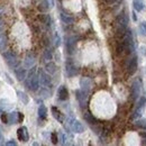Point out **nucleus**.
<instances>
[{
    "mask_svg": "<svg viewBox=\"0 0 146 146\" xmlns=\"http://www.w3.org/2000/svg\"><path fill=\"white\" fill-rule=\"evenodd\" d=\"M45 69H46L47 72L51 73V74H54V73L56 72V65H55L54 63H52V62H48V63L46 64Z\"/></svg>",
    "mask_w": 146,
    "mask_h": 146,
    "instance_id": "cd10ccee",
    "label": "nucleus"
},
{
    "mask_svg": "<svg viewBox=\"0 0 146 146\" xmlns=\"http://www.w3.org/2000/svg\"><path fill=\"white\" fill-rule=\"evenodd\" d=\"M17 94H18V98L19 100L24 104V105H27L28 104V96L23 91H17Z\"/></svg>",
    "mask_w": 146,
    "mask_h": 146,
    "instance_id": "a878e982",
    "label": "nucleus"
},
{
    "mask_svg": "<svg viewBox=\"0 0 146 146\" xmlns=\"http://www.w3.org/2000/svg\"><path fill=\"white\" fill-rule=\"evenodd\" d=\"M47 117V109L44 105H40L38 107V118L39 119H45Z\"/></svg>",
    "mask_w": 146,
    "mask_h": 146,
    "instance_id": "4be33fe9",
    "label": "nucleus"
},
{
    "mask_svg": "<svg viewBox=\"0 0 146 146\" xmlns=\"http://www.w3.org/2000/svg\"><path fill=\"white\" fill-rule=\"evenodd\" d=\"M43 56H44V60H46V61H51V60H52V52H51L50 50H45Z\"/></svg>",
    "mask_w": 146,
    "mask_h": 146,
    "instance_id": "c756f323",
    "label": "nucleus"
},
{
    "mask_svg": "<svg viewBox=\"0 0 146 146\" xmlns=\"http://www.w3.org/2000/svg\"><path fill=\"white\" fill-rule=\"evenodd\" d=\"M52 113H53V117H54L58 123H64V116H63V113L57 109L56 107H52Z\"/></svg>",
    "mask_w": 146,
    "mask_h": 146,
    "instance_id": "a211bd4d",
    "label": "nucleus"
},
{
    "mask_svg": "<svg viewBox=\"0 0 146 146\" xmlns=\"http://www.w3.org/2000/svg\"><path fill=\"white\" fill-rule=\"evenodd\" d=\"M39 94H40V97H43V98H48L50 97V91L47 90V89H42V91L39 92Z\"/></svg>",
    "mask_w": 146,
    "mask_h": 146,
    "instance_id": "473e14b6",
    "label": "nucleus"
},
{
    "mask_svg": "<svg viewBox=\"0 0 146 146\" xmlns=\"http://www.w3.org/2000/svg\"><path fill=\"white\" fill-rule=\"evenodd\" d=\"M3 144V135H2V133L0 131V145H2Z\"/></svg>",
    "mask_w": 146,
    "mask_h": 146,
    "instance_id": "e433bc0d",
    "label": "nucleus"
},
{
    "mask_svg": "<svg viewBox=\"0 0 146 146\" xmlns=\"http://www.w3.org/2000/svg\"><path fill=\"white\" fill-rule=\"evenodd\" d=\"M84 119H86V121L89 123L90 125H94V124L97 123V119L92 116V113H90V112H86V113H84Z\"/></svg>",
    "mask_w": 146,
    "mask_h": 146,
    "instance_id": "393cba45",
    "label": "nucleus"
},
{
    "mask_svg": "<svg viewBox=\"0 0 146 146\" xmlns=\"http://www.w3.org/2000/svg\"><path fill=\"white\" fill-rule=\"evenodd\" d=\"M6 145L7 146H16L17 145V143H16V142H15V141H14V139H11V141H9V142H7V143H6Z\"/></svg>",
    "mask_w": 146,
    "mask_h": 146,
    "instance_id": "f704fd0d",
    "label": "nucleus"
},
{
    "mask_svg": "<svg viewBox=\"0 0 146 146\" xmlns=\"http://www.w3.org/2000/svg\"><path fill=\"white\" fill-rule=\"evenodd\" d=\"M57 94H58L60 100H66L68 97H69V91H68L66 87H65V86H61V87L58 88Z\"/></svg>",
    "mask_w": 146,
    "mask_h": 146,
    "instance_id": "f3484780",
    "label": "nucleus"
},
{
    "mask_svg": "<svg viewBox=\"0 0 146 146\" xmlns=\"http://www.w3.org/2000/svg\"><path fill=\"white\" fill-rule=\"evenodd\" d=\"M145 106H146V99L144 97H142V98H141V101L138 102L136 109H135L133 116H131V119H137V118H139V117L142 116V111L145 108Z\"/></svg>",
    "mask_w": 146,
    "mask_h": 146,
    "instance_id": "0eeeda50",
    "label": "nucleus"
},
{
    "mask_svg": "<svg viewBox=\"0 0 146 146\" xmlns=\"http://www.w3.org/2000/svg\"><path fill=\"white\" fill-rule=\"evenodd\" d=\"M123 45L124 50L128 54L134 51V40H133V34L130 31H126L124 34V39H123Z\"/></svg>",
    "mask_w": 146,
    "mask_h": 146,
    "instance_id": "20e7f679",
    "label": "nucleus"
},
{
    "mask_svg": "<svg viewBox=\"0 0 146 146\" xmlns=\"http://www.w3.org/2000/svg\"><path fill=\"white\" fill-rule=\"evenodd\" d=\"M24 64L27 69L32 68L34 64H35V56L33 54H27V56L25 57V61H24Z\"/></svg>",
    "mask_w": 146,
    "mask_h": 146,
    "instance_id": "6ab92c4d",
    "label": "nucleus"
},
{
    "mask_svg": "<svg viewBox=\"0 0 146 146\" xmlns=\"http://www.w3.org/2000/svg\"><path fill=\"white\" fill-rule=\"evenodd\" d=\"M106 1H107V3H109V5H113V3L119 2L120 0H106Z\"/></svg>",
    "mask_w": 146,
    "mask_h": 146,
    "instance_id": "c9c22d12",
    "label": "nucleus"
},
{
    "mask_svg": "<svg viewBox=\"0 0 146 146\" xmlns=\"http://www.w3.org/2000/svg\"><path fill=\"white\" fill-rule=\"evenodd\" d=\"M133 5L137 11H142L144 9V2L142 0H133Z\"/></svg>",
    "mask_w": 146,
    "mask_h": 146,
    "instance_id": "b1692460",
    "label": "nucleus"
},
{
    "mask_svg": "<svg viewBox=\"0 0 146 146\" xmlns=\"http://www.w3.org/2000/svg\"><path fill=\"white\" fill-rule=\"evenodd\" d=\"M38 76H39V82L43 87L45 88H50L52 86V80H51V76L45 73L43 70H39L38 71Z\"/></svg>",
    "mask_w": 146,
    "mask_h": 146,
    "instance_id": "39448f33",
    "label": "nucleus"
},
{
    "mask_svg": "<svg viewBox=\"0 0 146 146\" xmlns=\"http://www.w3.org/2000/svg\"><path fill=\"white\" fill-rule=\"evenodd\" d=\"M39 19L43 21V24H45L47 27H51V24H52V19L50 17V15H46V14H42L39 16Z\"/></svg>",
    "mask_w": 146,
    "mask_h": 146,
    "instance_id": "5701e85b",
    "label": "nucleus"
},
{
    "mask_svg": "<svg viewBox=\"0 0 146 146\" xmlns=\"http://www.w3.org/2000/svg\"><path fill=\"white\" fill-rule=\"evenodd\" d=\"M69 126L70 128L72 129L74 133H78V134H81V133H83L84 131V126L80 123V121H78V120H75L74 118H69Z\"/></svg>",
    "mask_w": 146,
    "mask_h": 146,
    "instance_id": "423d86ee",
    "label": "nucleus"
},
{
    "mask_svg": "<svg viewBox=\"0 0 146 146\" xmlns=\"http://www.w3.org/2000/svg\"><path fill=\"white\" fill-rule=\"evenodd\" d=\"M76 42H78V37H76V36H69V37H66V43H65V46H66L68 53H70V54L74 53V50H75V45H76Z\"/></svg>",
    "mask_w": 146,
    "mask_h": 146,
    "instance_id": "1a4fd4ad",
    "label": "nucleus"
},
{
    "mask_svg": "<svg viewBox=\"0 0 146 146\" xmlns=\"http://www.w3.org/2000/svg\"><path fill=\"white\" fill-rule=\"evenodd\" d=\"M26 86L31 91H37L39 88V76L37 75L35 71L29 72L28 79L26 80Z\"/></svg>",
    "mask_w": 146,
    "mask_h": 146,
    "instance_id": "f03ea898",
    "label": "nucleus"
},
{
    "mask_svg": "<svg viewBox=\"0 0 146 146\" xmlns=\"http://www.w3.org/2000/svg\"><path fill=\"white\" fill-rule=\"evenodd\" d=\"M137 70V58L134 56L131 57L129 61H128V64H127V71L129 75H133L134 73L136 72Z\"/></svg>",
    "mask_w": 146,
    "mask_h": 146,
    "instance_id": "ddd939ff",
    "label": "nucleus"
},
{
    "mask_svg": "<svg viewBox=\"0 0 146 146\" xmlns=\"http://www.w3.org/2000/svg\"><path fill=\"white\" fill-rule=\"evenodd\" d=\"M80 86H81V89H82L83 91L89 93V91H90V89H91V87H92L91 79H89V78H82L81 81H80Z\"/></svg>",
    "mask_w": 146,
    "mask_h": 146,
    "instance_id": "2eb2a0df",
    "label": "nucleus"
},
{
    "mask_svg": "<svg viewBox=\"0 0 146 146\" xmlns=\"http://www.w3.org/2000/svg\"><path fill=\"white\" fill-rule=\"evenodd\" d=\"M57 142H58L57 134H56V133H53V134H52V143H53V144H57Z\"/></svg>",
    "mask_w": 146,
    "mask_h": 146,
    "instance_id": "72a5a7b5",
    "label": "nucleus"
},
{
    "mask_svg": "<svg viewBox=\"0 0 146 146\" xmlns=\"http://www.w3.org/2000/svg\"><path fill=\"white\" fill-rule=\"evenodd\" d=\"M24 119L23 113L17 112V111H13L10 113H8V124H17V123H21Z\"/></svg>",
    "mask_w": 146,
    "mask_h": 146,
    "instance_id": "6e6552de",
    "label": "nucleus"
},
{
    "mask_svg": "<svg viewBox=\"0 0 146 146\" xmlns=\"http://www.w3.org/2000/svg\"><path fill=\"white\" fill-rule=\"evenodd\" d=\"M15 74H16V78L18 81H24L26 78V70L23 68H17V69H15Z\"/></svg>",
    "mask_w": 146,
    "mask_h": 146,
    "instance_id": "aec40b11",
    "label": "nucleus"
},
{
    "mask_svg": "<svg viewBox=\"0 0 146 146\" xmlns=\"http://www.w3.org/2000/svg\"><path fill=\"white\" fill-rule=\"evenodd\" d=\"M139 93H141V84H139L138 81H134V83L131 86V96H133V99L136 100L138 98Z\"/></svg>",
    "mask_w": 146,
    "mask_h": 146,
    "instance_id": "dca6fc26",
    "label": "nucleus"
},
{
    "mask_svg": "<svg viewBox=\"0 0 146 146\" xmlns=\"http://www.w3.org/2000/svg\"><path fill=\"white\" fill-rule=\"evenodd\" d=\"M58 141H60V143L62 144V145H65V144H68V136L63 133V131H60L58 133Z\"/></svg>",
    "mask_w": 146,
    "mask_h": 146,
    "instance_id": "c85d7f7f",
    "label": "nucleus"
},
{
    "mask_svg": "<svg viewBox=\"0 0 146 146\" xmlns=\"http://www.w3.org/2000/svg\"><path fill=\"white\" fill-rule=\"evenodd\" d=\"M75 96H76V99L78 101L80 102V106L83 108L87 104V99H88V92L83 91L82 89L81 90H76L75 91Z\"/></svg>",
    "mask_w": 146,
    "mask_h": 146,
    "instance_id": "9b49d317",
    "label": "nucleus"
},
{
    "mask_svg": "<svg viewBox=\"0 0 146 146\" xmlns=\"http://www.w3.org/2000/svg\"><path fill=\"white\" fill-rule=\"evenodd\" d=\"M61 19H62V21L64 24H68V25H71V24L74 23V18L72 16H70L68 14H64V13H61Z\"/></svg>",
    "mask_w": 146,
    "mask_h": 146,
    "instance_id": "412c9836",
    "label": "nucleus"
},
{
    "mask_svg": "<svg viewBox=\"0 0 146 146\" xmlns=\"http://www.w3.org/2000/svg\"><path fill=\"white\" fill-rule=\"evenodd\" d=\"M7 46V37L5 34H0V51H3Z\"/></svg>",
    "mask_w": 146,
    "mask_h": 146,
    "instance_id": "bb28decb",
    "label": "nucleus"
},
{
    "mask_svg": "<svg viewBox=\"0 0 146 146\" xmlns=\"http://www.w3.org/2000/svg\"><path fill=\"white\" fill-rule=\"evenodd\" d=\"M3 58H5V61H6V63L11 68V69H17L19 65V60L18 57H17V55L15 54L14 52H11V51H6V52H3Z\"/></svg>",
    "mask_w": 146,
    "mask_h": 146,
    "instance_id": "7ed1b4c3",
    "label": "nucleus"
},
{
    "mask_svg": "<svg viewBox=\"0 0 146 146\" xmlns=\"http://www.w3.org/2000/svg\"><path fill=\"white\" fill-rule=\"evenodd\" d=\"M1 13H2V8L0 7V14H1Z\"/></svg>",
    "mask_w": 146,
    "mask_h": 146,
    "instance_id": "4c0bfd02",
    "label": "nucleus"
},
{
    "mask_svg": "<svg viewBox=\"0 0 146 146\" xmlns=\"http://www.w3.org/2000/svg\"><path fill=\"white\" fill-rule=\"evenodd\" d=\"M116 24H117V32L119 35H124L126 32L128 25V17L125 13H120L118 15V17L116 19Z\"/></svg>",
    "mask_w": 146,
    "mask_h": 146,
    "instance_id": "f257e3e1",
    "label": "nucleus"
},
{
    "mask_svg": "<svg viewBox=\"0 0 146 146\" xmlns=\"http://www.w3.org/2000/svg\"><path fill=\"white\" fill-rule=\"evenodd\" d=\"M17 136H18V139L21 142H28L29 139V135H28V130L25 126L18 128L17 130Z\"/></svg>",
    "mask_w": 146,
    "mask_h": 146,
    "instance_id": "f8f14e48",
    "label": "nucleus"
},
{
    "mask_svg": "<svg viewBox=\"0 0 146 146\" xmlns=\"http://www.w3.org/2000/svg\"><path fill=\"white\" fill-rule=\"evenodd\" d=\"M65 72L68 74V76H74L78 74V68L74 65L71 60H68L65 63Z\"/></svg>",
    "mask_w": 146,
    "mask_h": 146,
    "instance_id": "9d476101",
    "label": "nucleus"
},
{
    "mask_svg": "<svg viewBox=\"0 0 146 146\" xmlns=\"http://www.w3.org/2000/svg\"><path fill=\"white\" fill-rule=\"evenodd\" d=\"M54 6V1L53 0H42L39 2V6H38V9L44 13V11H47L48 9H51L52 7Z\"/></svg>",
    "mask_w": 146,
    "mask_h": 146,
    "instance_id": "4468645a",
    "label": "nucleus"
},
{
    "mask_svg": "<svg viewBox=\"0 0 146 146\" xmlns=\"http://www.w3.org/2000/svg\"><path fill=\"white\" fill-rule=\"evenodd\" d=\"M139 32H141V34H142L143 36H146V23L145 21H143V23L141 24V26H139Z\"/></svg>",
    "mask_w": 146,
    "mask_h": 146,
    "instance_id": "2f4dec72",
    "label": "nucleus"
},
{
    "mask_svg": "<svg viewBox=\"0 0 146 146\" xmlns=\"http://www.w3.org/2000/svg\"><path fill=\"white\" fill-rule=\"evenodd\" d=\"M60 44H61V37H60V35H58L57 33H55V34H54V45H55V47H58V46H60Z\"/></svg>",
    "mask_w": 146,
    "mask_h": 146,
    "instance_id": "7c9ffc66",
    "label": "nucleus"
}]
</instances>
